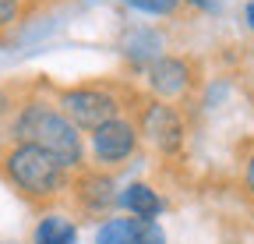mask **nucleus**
Returning a JSON list of instances; mask_svg holds the SVG:
<instances>
[{"label": "nucleus", "mask_w": 254, "mask_h": 244, "mask_svg": "<svg viewBox=\"0 0 254 244\" xmlns=\"http://www.w3.org/2000/svg\"><path fill=\"white\" fill-rule=\"evenodd\" d=\"M14 135L25 142V145H36L43 152H50V156L60 163V166H74L81 160V138H78V128L71 124L64 113L36 103L28 106L18 124H14Z\"/></svg>", "instance_id": "f257e3e1"}, {"label": "nucleus", "mask_w": 254, "mask_h": 244, "mask_svg": "<svg viewBox=\"0 0 254 244\" xmlns=\"http://www.w3.org/2000/svg\"><path fill=\"white\" fill-rule=\"evenodd\" d=\"M7 173L28 195H53L60 188V180H64V166L50 152H43L36 145H25V142L7 156Z\"/></svg>", "instance_id": "f03ea898"}, {"label": "nucleus", "mask_w": 254, "mask_h": 244, "mask_svg": "<svg viewBox=\"0 0 254 244\" xmlns=\"http://www.w3.org/2000/svg\"><path fill=\"white\" fill-rule=\"evenodd\" d=\"M64 110L71 113L74 124L81 128H103L106 120L117 117V99L106 92H95V88H74V92L64 96Z\"/></svg>", "instance_id": "7ed1b4c3"}, {"label": "nucleus", "mask_w": 254, "mask_h": 244, "mask_svg": "<svg viewBox=\"0 0 254 244\" xmlns=\"http://www.w3.org/2000/svg\"><path fill=\"white\" fill-rule=\"evenodd\" d=\"M134 142H138L134 128L127 124V120H120V117L106 120L103 128L92 131V149H95V156H99V160H110V163L127 160V156L134 152Z\"/></svg>", "instance_id": "20e7f679"}, {"label": "nucleus", "mask_w": 254, "mask_h": 244, "mask_svg": "<svg viewBox=\"0 0 254 244\" xmlns=\"http://www.w3.org/2000/svg\"><path fill=\"white\" fill-rule=\"evenodd\" d=\"M187 81H190V71H187L184 60H177V57L155 60L152 71H148V85L155 88L159 96H180L187 88Z\"/></svg>", "instance_id": "39448f33"}, {"label": "nucleus", "mask_w": 254, "mask_h": 244, "mask_svg": "<svg viewBox=\"0 0 254 244\" xmlns=\"http://www.w3.org/2000/svg\"><path fill=\"white\" fill-rule=\"evenodd\" d=\"M145 135L159 145V149H166V152H173L177 145H180V117L170 110V106H152L148 113H145Z\"/></svg>", "instance_id": "423d86ee"}, {"label": "nucleus", "mask_w": 254, "mask_h": 244, "mask_svg": "<svg viewBox=\"0 0 254 244\" xmlns=\"http://www.w3.org/2000/svg\"><path fill=\"white\" fill-rule=\"evenodd\" d=\"M120 205L131 209L134 220H155L159 212H163V202H159V195L148 184H131V188L120 195Z\"/></svg>", "instance_id": "0eeeda50"}, {"label": "nucleus", "mask_w": 254, "mask_h": 244, "mask_svg": "<svg viewBox=\"0 0 254 244\" xmlns=\"http://www.w3.org/2000/svg\"><path fill=\"white\" fill-rule=\"evenodd\" d=\"M74 241H78V230L64 216H46L36 227V244H74Z\"/></svg>", "instance_id": "6e6552de"}, {"label": "nucleus", "mask_w": 254, "mask_h": 244, "mask_svg": "<svg viewBox=\"0 0 254 244\" xmlns=\"http://www.w3.org/2000/svg\"><path fill=\"white\" fill-rule=\"evenodd\" d=\"M95 244H134V234H131V220H110L99 237H95Z\"/></svg>", "instance_id": "1a4fd4ad"}, {"label": "nucleus", "mask_w": 254, "mask_h": 244, "mask_svg": "<svg viewBox=\"0 0 254 244\" xmlns=\"http://www.w3.org/2000/svg\"><path fill=\"white\" fill-rule=\"evenodd\" d=\"M131 234H134V244H166L155 220H131Z\"/></svg>", "instance_id": "9d476101"}, {"label": "nucleus", "mask_w": 254, "mask_h": 244, "mask_svg": "<svg viewBox=\"0 0 254 244\" xmlns=\"http://www.w3.org/2000/svg\"><path fill=\"white\" fill-rule=\"evenodd\" d=\"M124 4L134 11H145V14H170L180 0H124Z\"/></svg>", "instance_id": "9b49d317"}, {"label": "nucleus", "mask_w": 254, "mask_h": 244, "mask_svg": "<svg viewBox=\"0 0 254 244\" xmlns=\"http://www.w3.org/2000/svg\"><path fill=\"white\" fill-rule=\"evenodd\" d=\"M14 14H18V0H0V28L11 25Z\"/></svg>", "instance_id": "f8f14e48"}, {"label": "nucleus", "mask_w": 254, "mask_h": 244, "mask_svg": "<svg viewBox=\"0 0 254 244\" xmlns=\"http://www.w3.org/2000/svg\"><path fill=\"white\" fill-rule=\"evenodd\" d=\"M247 188L254 191V156H251V163H247Z\"/></svg>", "instance_id": "ddd939ff"}, {"label": "nucleus", "mask_w": 254, "mask_h": 244, "mask_svg": "<svg viewBox=\"0 0 254 244\" xmlns=\"http://www.w3.org/2000/svg\"><path fill=\"white\" fill-rule=\"evenodd\" d=\"M247 21H251V28H254V0L247 4Z\"/></svg>", "instance_id": "4468645a"}, {"label": "nucleus", "mask_w": 254, "mask_h": 244, "mask_svg": "<svg viewBox=\"0 0 254 244\" xmlns=\"http://www.w3.org/2000/svg\"><path fill=\"white\" fill-rule=\"evenodd\" d=\"M4 110H7V96H4V92H0V113H4Z\"/></svg>", "instance_id": "2eb2a0df"}]
</instances>
